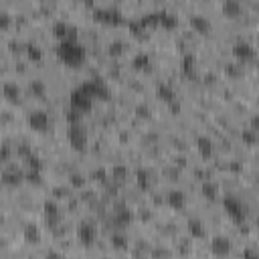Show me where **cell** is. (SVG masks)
Wrapping results in <instances>:
<instances>
[{
	"label": "cell",
	"instance_id": "5",
	"mask_svg": "<svg viewBox=\"0 0 259 259\" xmlns=\"http://www.w3.org/2000/svg\"><path fill=\"white\" fill-rule=\"evenodd\" d=\"M81 87L93 97V100H110V87L106 85L104 79H89L85 83H81Z\"/></svg>",
	"mask_w": 259,
	"mask_h": 259
},
{
	"label": "cell",
	"instance_id": "25",
	"mask_svg": "<svg viewBox=\"0 0 259 259\" xmlns=\"http://www.w3.org/2000/svg\"><path fill=\"white\" fill-rule=\"evenodd\" d=\"M26 53H28V59H32V61H41V59H43V51H41L37 45H28V47H26Z\"/></svg>",
	"mask_w": 259,
	"mask_h": 259
},
{
	"label": "cell",
	"instance_id": "6",
	"mask_svg": "<svg viewBox=\"0 0 259 259\" xmlns=\"http://www.w3.org/2000/svg\"><path fill=\"white\" fill-rule=\"evenodd\" d=\"M28 124L35 132H47L49 126H51V118L45 110H35L28 114Z\"/></svg>",
	"mask_w": 259,
	"mask_h": 259
},
{
	"label": "cell",
	"instance_id": "9",
	"mask_svg": "<svg viewBox=\"0 0 259 259\" xmlns=\"http://www.w3.org/2000/svg\"><path fill=\"white\" fill-rule=\"evenodd\" d=\"M233 53H235V57H237L241 63L253 61V59H255V55H257L255 47H253L251 43H247V41H239V43H235V47H233Z\"/></svg>",
	"mask_w": 259,
	"mask_h": 259
},
{
	"label": "cell",
	"instance_id": "26",
	"mask_svg": "<svg viewBox=\"0 0 259 259\" xmlns=\"http://www.w3.org/2000/svg\"><path fill=\"white\" fill-rule=\"evenodd\" d=\"M112 178H116V180H126V178H128V168H126V166H114V168H112Z\"/></svg>",
	"mask_w": 259,
	"mask_h": 259
},
{
	"label": "cell",
	"instance_id": "27",
	"mask_svg": "<svg viewBox=\"0 0 259 259\" xmlns=\"http://www.w3.org/2000/svg\"><path fill=\"white\" fill-rule=\"evenodd\" d=\"M203 192H205V197H207V199H213L215 194H217V186L211 184V182H205V184H203Z\"/></svg>",
	"mask_w": 259,
	"mask_h": 259
},
{
	"label": "cell",
	"instance_id": "24",
	"mask_svg": "<svg viewBox=\"0 0 259 259\" xmlns=\"http://www.w3.org/2000/svg\"><path fill=\"white\" fill-rule=\"evenodd\" d=\"M130 221H132V213L130 211H126V209H122V211H118L116 213V225H128Z\"/></svg>",
	"mask_w": 259,
	"mask_h": 259
},
{
	"label": "cell",
	"instance_id": "16",
	"mask_svg": "<svg viewBox=\"0 0 259 259\" xmlns=\"http://www.w3.org/2000/svg\"><path fill=\"white\" fill-rule=\"evenodd\" d=\"M186 203V194L182 190H170L168 192V205L172 209H182Z\"/></svg>",
	"mask_w": 259,
	"mask_h": 259
},
{
	"label": "cell",
	"instance_id": "8",
	"mask_svg": "<svg viewBox=\"0 0 259 259\" xmlns=\"http://www.w3.org/2000/svg\"><path fill=\"white\" fill-rule=\"evenodd\" d=\"M211 253L215 257H227L231 253V239L229 237H223V235H217L211 239Z\"/></svg>",
	"mask_w": 259,
	"mask_h": 259
},
{
	"label": "cell",
	"instance_id": "20",
	"mask_svg": "<svg viewBox=\"0 0 259 259\" xmlns=\"http://www.w3.org/2000/svg\"><path fill=\"white\" fill-rule=\"evenodd\" d=\"M188 229H190V235H194L197 239H201V237H205V235H207V231H205V225H203L201 221H190V223H188Z\"/></svg>",
	"mask_w": 259,
	"mask_h": 259
},
{
	"label": "cell",
	"instance_id": "10",
	"mask_svg": "<svg viewBox=\"0 0 259 259\" xmlns=\"http://www.w3.org/2000/svg\"><path fill=\"white\" fill-rule=\"evenodd\" d=\"M77 237L83 245H93L95 237H97V231H95V227L91 223H81L77 227Z\"/></svg>",
	"mask_w": 259,
	"mask_h": 259
},
{
	"label": "cell",
	"instance_id": "22",
	"mask_svg": "<svg viewBox=\"0 0 259 259\" xmlns=\"http://www.w3.org/2000/svg\"><path fill=\"white\" fill-rule=\"evenodd\" d=\"M223 10L227 14H239L243 10L241 2H237V0H227V2H223Z\"/></svg>",
	"mask_w": 259,
	"mask_h": 259
},
{
	"label": "cell",
	"instance_id": "21",
	"mask_svg": "<svg viewBox=\"0 0 259 259\" xmlns=\"http://www.w3.org/2000/svg\"><path fill=\"white\" fill-rule=\"evenodd\" d=\"M182 71H184V75H194V55H190V53H186L184 57H182Z\"/></svg>",
	"mask_w": 259,
	"mask_h": 259
},
{
	"label": "cell",
	"instance_id": "14",
	"mask_svg": "<svg viewBox=\"0 0 259 259\" xmlns=\"http://www.w3.org/2000/svg\"><path fill=\"white\" fill-rule=\"evenodd\" d=\"M158 22L162 26H166V28H174L178 24V16L174 12H170V10H160L158 12Z\"/></svg>",
	"mask_w": 259,
	"mask_h": 259
},
{
	"label": "cell",
	"instance_id": "35",
	"mask_svg": "<svg viewBox=\"0 0 259 259\" xmlns=\"http://www.w3.org/2000/svg\"><path fill=\"white\" fill-rule=\"evenodd\" d=\"M10 22V18H8V14L6 12H2V14H0V24H2V26H6Z\"/></svg>",
	"mask_w": 259,
	"mask_h": 259
},
{
	"label": "cell",
	"instance_id": "4",
	"mask_svg": "<svg viewBox=\"0 0 259 259\" xmlns=\"http://www.w3.org/2000/svg\"><path fill=\"white\" fill-rule=\"evenodd\" d=\"M67 138H69V144L75 148V150H83L89 142V136H87V130L83 128V124H69L67 128Z\"/></svg>",
	"mask_w": 259,
	"mask_h": 259
},
{
	"label": "cell",
	"instance_id": "15",
	"mask_svg": "<svg viewBox=\"0 0 259 259\" xmlns=\"http://www.w3.org/2000/svg\"><path fill=\"white\" fill-rule=\"evenodd\" d=\"M95 16L102 18V20H108V22H114L120 18V10L114 8V6H106V8H97L95 10Z\"/></svg>",
	"mask_w": 259,
	"mask_h": 259
},
{
	"label": "cell",
	"instance_id": "11",
	"mask_svg": "<svg viewBox=\"0 0 259 259\" xmlns=\"http://www.w3.org/2000/svg\"><path fill=\"white\" fill-rule=\"evenodd\" d=\"M2 95L8 102H18L20 100V87L14 81H6V83H2Z\"/></svg>",
	"mask_w": 259,
	"mask_h": 259
},
{
	"label": "cell",
	"instance_id": "19",
	"mask_svg": "<svg viewBox=\"0 0 259 259\" xmlns=\"http://www.w3.org/2000/svg\"><path fill=\"white\" fill-rule=\"evenodd\" d=\"M132 65H134L136 69H146L148 65H150V55H148L146 51L136 53V55H134V59H132Z\"/></svg>",
	"mask_w": 259,
	"mask_h": 259
},
{
	"label": "cell",
	"instance_id": "29",
	"mask_svg": "<svg viewBox=\"0 0 259 259\" xmlns=\"http://www.w3.org/2000/svg\"><path fill=\"white\" fill-rule=\"evenodd\" d=\"M138 182H140L142 188H146L150 184V174L146 170H138Z\"/></svg>",
	"mask_w": 259,
	"mask_h": 259
},
{
	"label": "cell",
	"instance_id": "33",
	"mask_svg": "<svg viewBox=\"0 0 259 259\" xmlns=\"http://www.w3.org/2000/svg\"><path fill=\"white\" fill-rule=\"evenodd\" d=\"M45 259H65V257H63V255H61L59 251H49Z\"/></svg>",
	"mask_w": 259,
	"mask_h": 259
},
{
	"label": "cell",
	"instance_id": "30",
	"mask_svg": "<svg viewBox=\"0 0 259 259\" xmlns=\"http://www.w3.org/2000/svg\"><path fill=\"white\" fill-rule=\"evenodd\" d=\"M255 130H245V132H243V140L247 142V144H255Z\"/></svg>",
	"mask_w": 259,
	"mask_h": 259
},
{
	"label": "cell",
	"instance_id": "7",
	"mask_svg": "<svg viewBox=\"0 0 259 259\" xmlns=\"http://www.w3.org/2000/svg\"><path fill=\"white\" fill-rule=\"evenodd\" d=\"M53 32L59 37V41H67V39H77V28L67 22V20H57L53 24Z\"/></svg>",
	"mask_w": 259,
	"mask_h": 259
},
{
	"label": "cell",
	"instance_id": "2",
	"mask_svg": "<svg viewBox=\"0 0 259 259\" xmlns=\"http://www.w3.org/2000/svg\"><path fill=\"white\" fill-rule=\"evenodd\" d=\"M93 97L79 85V87H75L73 91H71V95H69V106H71V110L73 112H77V114H87V112H91V108H93Z\"/></svg>",
	"mask_w": 259,
	"mask_h": 259
},
{
	"label": "cell",
	"instance_id": "3",
	"mask_svg": "<svg viewBox=\"0 0 259 259\" xmlns=\"http://www.w3.org/2000/svg\"><path fill=\"white\" fill-rule=\"evenodd\" d=\"M223 207H225L227 215H229L235 223H243V221H245V217H247V209H245V205H243L241 199L233 197V194H227V197L223 199Z\"/></svg>",
	"mask_w": 259,
	"mask_h": 259
},
{
	"label": "cell",
	"instance_id": "1",
	"mask_svg": "<svg viewBox=\"0 0 259 259\" xmlns=\"http://www.w3.org/2000/svg\"><path fill=\"white\" fill-rule=\"evenodd\" d=\"M57 55L63 63L77 67L85 61V47L77 39H67V41H59L57 45Z\"/></svg>",
	"mask_w": 259,
	"mask_h": 259
},
{
	"label": "cell",
	"instance_id": "31",
	"mask_svg": "<svg viewBox=\"0 0 259 259\" xmlns=\"http://www.w3.org/2000/svg\"><path fill=\"white\" fill-rule=\"evenodd\" d=\"M243 259H259V253L255 249H245L243 251Z\"/></svg>",
	"mask_w": 259,
	"mask_h": 259
},
{
	"label": "cell",
	"instance_id": "12",
	"mask_svg": "<svg viewBox=\"0 0 259 259\" xmlns=\"http://www.w3.org/2000/svg\"><path fill=\"white\" fill-rule=\"evenodd\" d=\"M190 24L194 26L197 32H209L211 30V20L205 14H192L190 16Z\"/></svg>",
	"mask_w": 259,
	"mask_h": 259
},
{
	"label": "cell",
	"instance_id": "13",
	"mask_svg": "<svg viewBox=\"0 0 259 259\" xmlns=\"http://www.w3.org/2000/svg\"><path fill=\"white\" fill-rule=\"evenodd\" d=\"M45 219H47L49 225H57L59 219H61V211H59V207H57L53 201H47V203H45Z\"/></svg>",
	"mask_w": 259,
	"mask_h": 259
},
{
	"label": "cell",
	"instance_id": "34",
	"mask_svg": "<svg viewBox=\"0 0 259 259\" xmlns=\"http://www.w3.org/2000/svg\"><path fill=\"white\" fill-rule=\"evenodd\" d=\"M32 89H35L37 93H43V89H45V87H43V83H41V81H32Z\"/></svg>",
	"mask_w": 259,
	"mask_h": 259
},
{
	"label": "cell",
	"instance_id": "23",
	"mask_svg": "<svg viewBox=\"0 0 259 259\" xmlns=\"http://www.w3.org/2000/svg\"><path fill=\"white\" fill-rule=\"evenodd\" d=\"M197 146H199V150H201L203 156H211V154H213V142H211L209 138L201 136V138L197 140Z\"/></svg>",
	"mask_w": 259,
	"mask_h": 259
},
{
	"label": "cell",
	"instance_id": "36",
	"mask_svg": "<svg viewBox=\"0 0 259 259\" xmlns=\"http://www.w3.org/2000/svg\"><path fill=\"white\" fill-rule=\"evenodd\" d=\"M110 51H112V53H120V51H122V43H112V45H110Z\"/></svg>",
	"mask_w": 259,
	"mask_h": 259
},
{
	"label": "cell",
	"instance_id": "17",
	"mask_svg": "<svg viewBox=\"0 0 259 259\" xmlns=\"http://www.w3.org/2000/svg\"><path fill=\"white\" fill-rule=\"evenodd\" d=\"M22 235H24V239H26L28 243H39V241H41V231H39L37 225H26Z\"/></svg>",
	"mask_w": 259,
	"mask_h": 259
},
{
	"label": "cell",
	"instance_id": "32",
	"mask_svg": "<svg viewBox=\"0 0 259 259\" xmlns=\"http://www.w3.org/2000/svg\"><path fill=\"white\" fill-rule=\"evenodd\" d=\"M8 156H10V148H8V146H2V148H0V162L6 160Z\"/></svg>",
	"mask_w": 259,
	"mask_h": 259
},
{
	"label": "cell",
	"instance_id": "18",
	"mask_svg": "<svg viewBox=\"0 0 259 259\" xmlns=\"http://www.w3.org/2000/svg\"><path fill=\"white\" fill-rule=\"evenodd\" d=\"M158 95H160L164 102H170V104H174V100H176V93H174V89H172L168 83H160V85H158Z\"/></svg>",
	"mask_w": 259,
	"mask_h": 259
},
{
	"label": "cell",
	"instance_id": "28",
	"mask_svg": "<svg viewBox=\"0 0 259 259\" xmlns=\"http://www.w3.org/2000/svg\"><path fill=\"white\" fill-rule=\"evenodd\" d=\"M126 243H128V239H126V235H120V233H116V235H112V245H116V247H126Z\"/></svg>",
	"mask_w": 259,
	"mask_h": 259
}]
</instances>
